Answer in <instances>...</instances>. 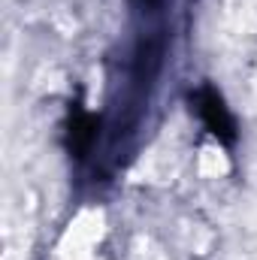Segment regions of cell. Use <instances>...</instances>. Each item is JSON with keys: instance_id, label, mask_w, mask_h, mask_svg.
<instances>
[{"instance_id": "cell-1", "label": "cell", "mask_w": 257, "mask_h": 260, "mask_svg": "<svg viewBox=\"0 0 257 260\" xmlns=\"http://www.w3.org/2000/svg\"><path fill=\"white\" fill-rule=\"evenodd\" d=\"M200 109H203V115H209V124L215 133H224V130H230V118H227V112H224V106H221V100L212 94V91H203L200 94Z\"/></svg>"}]
</instances>
